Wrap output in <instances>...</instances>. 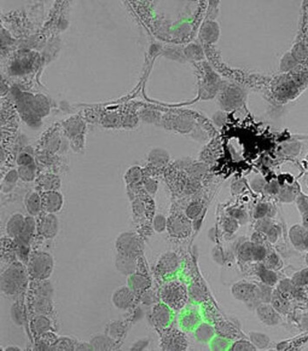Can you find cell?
Instances as JSON below:
<instances>
[{
  "mask_svg": "<svg viewBox=\"0 0 308 351\" xmlns=\"http://www.w3.org/2000/svg\"><path fill=\"white\" fill-rule=\"evenodd\" d=\"M26 270L22 263H14L1 275V292L9 297H13L20 293L26 286Z\"/></svg>",
  "mask_w": 308,
  "mask_h": 351,
  "instance_id": "1",
  "label": "cell"
},
{
  "mask_svg": "<svg viewBox=\"0 0 308 351\" xmlns=\"http://www.w3.org/2000/svg\"><path fill=\"white\" fill-rule=\"evenodd\" d=\"M28 272L36 280H46L53 270V258L50 254L37 251L30 255Z\"/></svg>",
  "mask_w": 308,
  "mask_h": 351,
  "instance_id": "2",
  "label": "cell"
},
{
  "mask_svg": "<svg viewBox=\"0 0 308 351\" xmlns=\"http://www.w3.org/2000/svg\"><path fill=\"white\" fill-rule=\"evenodd\" d=\"M161 302L172 310H181L184 307L188 298L187 290L179 282H170L161 288L160 291Z\"/></svg>",
  "mask_w": 308,
  "mask_h": 351,
  "instance_id": "3",
  "label": "cell"
},
{
  "mask_svg": "<svg viewBox=\"0 0 308 351\" xmlns=\"http://www.w3.org/2000/svg\"><path fill=\"white\" fill-rule=\"evenodd\" d=\"M232 294L237 300L250 304L255 302L261 304L260 301V288L255 284L248 282H239L232 287Z\"/></svg>",
  "mask_w": 308,
  "mask_h": 351,
  "instance_id": "4",
  "label": "cell"
},
{
  "mask_svg": "<svg viewBox=\"0 0 308 351\" xmlns=\"http://www.w3.org/2000/svg\"><path fill=\"white\" fill-rule=\"evenodd\" d=\"M161 346L163 351H185L188 344L181 331L169 330L161 339Z\"/></svg>",
  "mask_w": 308,
  "mask_h": 351,
  "instance_id": "5",
  "label": "cell"
},
{
  "mask_svg": "<svg viewBox=\"0 0 308 351\" xmlns=\"http://www.w3.org/2000/svg\"><path fill=\"white\" fill-rule=\"evenodd\" d=\"M117 249L120 253L136 257L140 250L138 236L131 232L121 234L117 240Z\"/></svg>",
  "mask_w": 308,
  "mask_h": 351,
  "instance_id": "6",
  "label": "cell"
},
{
  "mask_svg": "<svg viewBox=\"0 0 308 351\" xmlns=\"http://www.w3.org/2000/svg\"><path fill=\"white\" fill-rule=\"evenodd\" d=\"M135 300V292L129 286H122L117 289L112 294L111 301L115 307L126 311L131 308Z\"/></svg>",
  "mask_w": 308,
  "mask_h": 351,
  "instance_id": "7",
  "label": "cell"
},
{
  "mask_svg": "<svg viewBox=\"0 0 308 351\" xmlns=\"http://www.w3.org/2000/svg\"><path fill=\"white\" fill-rule=\"evenodd\" d=\"M171 318V309L163 303L157 304L153 308L151 318L154 325L159 329L167 328L170 324Z\"/></svg>",
  "mask_w": 308,
  "mask_h": 351,
  "instance_id": "8",
  "label": "cell"
},
{
  "mask_svg": "<svg viewBox=\"0 0 308 351\" xmlns=\"http://www.w3.org/2000/svg\"><path fill=\"white\" fill-rule=\"evenodd\" d=\"M38 231L45 238L51 239L58 232V219L52 213H47L43 216L38 225Z\"/></svg>",
  "mask_w": 308,
  "mask_h": 351,
  "instance_id": "9",
  "label": "cell"
},
{
  "mask_svg": "<svg viewBox=\"0 0 308 351\" xmlns=\"http://www.w3.org/2000/svg\"><path fill=\"white\" fill-rule=\"evenodd\" d=\"M256 314L261 323L268 326H274L280 322L278 311L268 303L259 304L256 308Z\"/></svg>",
  "mask_w": 308,
  "mask_h": 351,
  "instance_id": "10",
  "label": "cell"
},
{
  "mask_svg": "<svg viewBox=\"0 0 308 351\" xmlns=\"http://www.w3.org/2000/svg\"><path fill=\"white\" fill-rule=\"evenodd\" d=\"M63 206V197L55 191L44 193L42 197V208L47 213L57 212Z\"/></svg>",
  "mask_w": 308,
  "mask_h": 351,
  "instance_id": "11",
  "label": "cell"
},
{
  "mask_svg": "<svg viewBox=\"0 0 308 351\" xmlns=\"http://www.w3.org/2000/svg\"><path fill=\"white\" fill-rule=\"evenodd\" d=\"M239 255L243 260H261L266 256V250L260 245L245 243L240 248Z\"/></svg>",
  "mask_w": 308,
  "mask_h": 351,
  "instance_id": "12",
  "label": "cell"
},
{
  "mask_svg": "<svg viewBox=\"0 0 308 351\" xmlns=\"http://www.w3.org/2000/svg\"><path fill=\"white\" fill-rule=\"evenodd\" d=\"M133 256L118 252L116 257V267L118 271L125 276H131L136 270V259Z\"/></svg>",
  "mask_w": 308,
  "mask_h": 351,
  "instance_id": "13",
  "label": "cell"
},
{
  "mask_svg": "<svg viewBox=\"0 0 308 351\" xmlns=\"http://www.w3.org/2000/svg\"><path fill=\"white\" fill-rule=\"evenodd\" d=\"M35 230H36V222H35L33 217L32 216H26L24 229L22 230L21 233L16 238L17 246L30 248L29 244H30V240L33 236Z\"/></svg>",
  "mask_w": 308,
  "mask_h": 351,
  "instance_id": "14",
  "label": "cell"
},
{
  "mask_svg": "<svg viewBox=\"0 0 308 351\" xmlns=\"http://www.w3.org/2000/svg\"><path fill=\"white\" fill-rule=\"evenodd\" d=\"M201 318L200 314L195 310H188L181 314L180 318V325L186 331H194L199 324H201Z\"/></svg>",
  "mask_w": 308,
  "mask_h": 351,
  "instance_id": "15",
  "label": "cell"
},
{
  "mask_svg": "<svg viewBox=\"0 0 308 351\" xmlns=\"http://www.w3.org/2000/svg\"><path fill=\"white\" fill-rule=\"evenodd\" d=\"M24 223L25 217L19 213H16L10 216V219L8 220L6 223V232L8 236L12 238H17L24 229Z\"/></svg>",
  "mask_w": 308,
  "mask_h": 351,
  "instance_id": "16",
  "label": "cell"
},
{
  "mask_svg": "<svg viewBox=\"0 0 308 351\" xmlns=\"http://www.w3.org/2000/svg\"><path fill=\"white\" fill-rule=\"evenodd\" d=\"M215 334V329L207 323H201L194 330V338L201 343H209Z\"/></svg>",
  "mask_w": 308,
  "mask_h": 351,
  "instance_id": "17",
  "label": "cell"
},
{
  "mask_svg": "<svg viewBox=\"0 0 308 351\" xmlns=\"http://www.w3.org/2000/svg\"><path fill=\"white\" fill-rule=\"evenodd\" d=\"M52 298L35 296L32 302V309L37 315L48 316L52 311Z\"/></svg>",
  "mask_w": 308,
  "mask_h": 351,
  "instance_id": "18",
  "label": "cell"
},
{
  "mask_svg": "<svg viewBox=\"0 0 308 351\" xmlns=\"http://www.w3.org/2000/svg\"><path fill=\"white\" fill-rule=\"evenodd\" d=\"M30 327H31V331L33 332V334L38 338L41 335L44 334L47 331H50V328H51V323H50V319L47 318V316L37 315L32 319Z\"/></svg>",
  "mask_w": 308,
  "mask_h": 351,
  "instance_id": "19",
  "label": "cell"
},
{
  "mask_svg": "<svg viewBox=\"0 0 308 351\" xmlns=\"http://www.w3.org/2000/svg\"><path fill=\"white\" fill-rule=\"evenodd\" d=\"M128 286L136 292H144L151 286V281L148 277L139 274H132L129 277Z\"/></svg>",
  "mask_w": 308,
  "mask_h": 351,
  "instance_id": "20",
  "label": "cell"
},
{
  "mask_svg": "<svg viewBox=\"0 0 308 351\" xmlns=\"http://www.w3.org/2000/svg\"><path fill=\"white\" fill-rule=\"evenodd\" d=\"M178 267V260L176 256L173 253H167L161 257L158 264V270L161 275L173 273Z\"/></svg>",
  "mask_w": 308,
  "mask_h": 351,
  "instance_id": "21",
  "label": "cell"
},
{
  "mask_svg": "<svg viewBox=\"0 0 308 351\" xmlns=\"http://www.w3.org/2000/svg\"><path fill=\"white\" fill-rule=\"evenodd\" d=\"M215 332L218 336H221L222 338H227L229 340H233L237 338L238 331L237 328L235 327L234 324L227 321L218 322L215 324Z\"/></svg>",
  "mask_w": 308,
  "mask_h": 351,
  "instance_id": "22",
  "label": "cell"
},
{
  "mask_svg": "<svg viewBox=\"0 0 308 351\" xmlns=\"http://www.w3.org/2000/svg\"><path fill=\"white\" fill-rule=\"evenodd\" d=\"M91 345L94 351H110L114 345V340L108 335L98 334L91 338Z\"/></svg>",
  "mask_w": 308,
  "mask_h": 351,
  "instance_id": "23",
  "label": "cell"
},
{
  "mask_svg": "<svg viewBox=\"0 0 308 351\" xmlns=\"http://www.w3.org/2000/svg\"><path fill=\"white\" fill-rule=\"evenodd\" d=\"M56 335L47 331L37 338V344L34 347L35 351H51V347L57 340Z\"/></svg>",
  "mask_w": 308,
  "mask_h": 351,
  "instance_id": "24",
  "label": "cell"
},
{
  "mask_svg": "<svg viewBox=\"0 0 308 351\" xmlns=\"http://www.w3.org/2000/svg\"><path fill=\"white\" fill-rule=\"evenodd\" d=\"M25 206L28 213L30 216H37L42 209V199L36 193H31L27 196Z\"/></svg>",
  "mask_w": 308,
  "mask_h": 351,
  "instance_id": "25",
  "label": "cell"
},
{
  "mask_svg": "<svg viewBox=\"0 0 308 351\" xmlns=\"http://www.w3.org/2000/svg\"><path fill=\"white\" fill-rule=\"evenodd\" d=\"M271 303L272 306L275 308L279 313L284 314L288 311V301L279 291L273 292Z\"/></svg>",
  "mask_w": 308,
  "mask_h": 351,
  "instance_id": "26",
  "label": "cell"
},
{
  "mask_svg": "<svg viewBox=\"0 0 308 351\" xmlns=\"http://www.w3.org/2000/svg\"><path fill=\"white\" fill-rule=\"evenodd\" d=\"M34 294H35V296L53 298V286H52V284H50V281H48L47 279L39 281V283L35 288Z\"/></svg>",
  "mask_w": 308,
  "mask_h": 351,
  "instance_id": "27",
  "label": "cell"
},
{
  "mask_svg": "<svg viewBox=\"0 0 308 351\" xmlns=\"http://www.w3.org/2000/svg\"><path fill=\"white\" fill-rule=\"evenodd\" d=\"M249 338L252 344L255 345L256 349H266L269 345L270 339L268 335L261 333V332H250Z\"/></svg>",
  "mask_w": 308,
  "mask_h": 351,
  "instance_id": "28",
  "label": "cell"
},
{
  "mask_svg": "<svg viewBox=\"0 0 308 351\" xmlns=\"http://www.w3.org/2000/svg\"><path fill=\"white\" fill-rule=\"evenodd\" d=\"M76 343L67 337L57 338V341L51 347V351H75Z\"/></svg>",
  "mask_w": 308,
  "mask_h": 351,
  "instance_id": "29",
  "label": "cell"
},
{
  "mask_svg": "<svg viewBox=\"0 0 308 351\" xmlns=\"http://www.w3.org/2000/svg\"><path fill=\"white\" fill-rule=\"evenodd\" d=\"M231 340L222 338L221 336H214L210 343V349L212 351H229L231 347Z\"/></svg>",
  "mask_w": 308,
  "mask_h": 351,
  "instance_id": "30",
  "label": "cell"
},
{
  "mask_svg": "<svg viewBox=\"0 0 308 351\" xmlns=\"http://www.w3.org/2000/svg\"><path fill=\"white\" fill-rule=\"evenodd\" d=\"M10 318L15 325H17L18 327L24 325V313H23V310H22V306L20 304L18 303L12 304V306L10 308Z\"/></svg>",
  "mask_w": 308,
  "mask_h": 351,
  "instance_id": "31",
  "label": "cell"
},
{
  "mask_svg": "<svg viewBox=\"0 0 308 351\" xmlns=\"http://www.w3.org/2000/svg\"><path fill=\"white\" fill-rule=\"evenodd\" d=\"M188 296L190 297L192 300L200 303L203 302L207 297V294L205 292L204 289L202 287H200L199 285H192L188 289Z\"/></svg>",
  "mask_w": 308,
  "mask_h": 351,
  "instance_id": "32",
  "label": "cell"
},
{
  "mask_svg": "<svg viewBox=\"0 0 308 351\" xmlns=\"http://www.w3.org/2000/svg\"><path fill=\"white\" fill-rule=\"evenodd\" d=\"M124 324L121 322L115 321L112 322L110 326H109V331H108V336H110L113 340L120 338L124 333Z\"/></svg>",
  "mask_w": 308,
  "mask_h": 351,
  "instance_id": "33",
  "label": "cell"
},
{
  "mask_svg": "<svg viewBox=\"0 0 308 351\" xmlns=\"http://www.w3.org/2000/svg\"><path fill=\"white\" fill-rule=\"evenodd\" d=\"M255 345L252 344L251 341L241 339L239 341L235 342L234 345H231L229 351H256Z\"/></svg>",
  "mask_w": 308,
  "mask_h": 351,
  "instance_id": "34",
  "label": "cell"
},
{
  "mask_svg": "<svg viewBox=\"0 0 308 351\" xmlns=\"http://www.w3.org/2000/svg\"><path fill=\"white\" fill-rule=\"evenodd\" d=\"M188 228V223L181 219H175L172 221L170 223V230L172 233L175 236H178L180 234L184 233Z\"/></svg>",
  "mask_w": 308,
  "mask_h": 351,
  "instance_id": "35",
  "label": "cell"
},
{
  "mask_svg": "<svg viewBox=\"0 0 308 351\" xmlns=\"http://www.w3.org/2000/svg\"><path fill=\"white\" fill-rule=\"evenodd\" d=\"M259 276L261 281L263 282V284L268 286H273L277 282V276L271 270H262L259 274Z\"/></svg>",
  "mask_w": 308,
  "mask_h": 351,
  "instance_id": "36",
  "label": "cell"
},
{
  "mask_svg": "<svg viewBox=\"0 0 308 351\" xmlns=\"http://www.w3.org/2000/svg\"><path fill=\"white\" fill-rule=\"evenodd\" d=\"M260 288V293H259V296H260V301H261V304L262 303H269L271 302L272 295H273V291H272V289L270 286L268 285H261Z\"/></svg>",
  "mask_w": 308,
  "mask_h": 351,
  "instance_id": "37",
  "label": "cell"
},
{
  "mask_svg": "<svg viewBox=\"0 0 308 351\" xmlns=\"http://www.w3.org/2000/svg\"><path fill=\"white\" fill-rule=\"evenodd\" d=\"M293 284L298 286L308 285V270H303L294 277Z\"/></svg>",
  "mask_w": 308,
  "mask_h": 351,
  "instance_id": "38",
  "label": "cell"
},
{
  "mask_svg": "<svg viewBox=\"0 0 308 351\" xmlns=\"http://www.w3.org/2000/svg\"><path fill=\"white\" fill-rule=\"evenodd\" d=\"M141 301L145 305H151L156 303V297L154 296V292L151 291H145L142 295Z\"/></svg>",
  "mask_w": 308,
  "mask_h": 351,
  "instance_id": "39",
  "label": "cell"
},
{
  "mask_svg": "<svg viewBox=\"0 0 308 351\" xmlns=\"http://www.w3.org/2000/svg\"><path fill=\"white\" fill-rule=\"evenodd\" d=\"M294 287H295V284H292L290 281L284 280L279 284L278 291L282 295L290 294L294 290Z\"/></svg>",
  "mask_w": 308,
  "mask_h": 351,
  "instance_id": "40",
  "label": "cell"
},
{
  "mask_svg": "<svg viewBox=\"0 0 308 351\" xmlns=\"http://www.w3.org/2000/svg\"><path fill=\"white\" fill-rule=\"evenodd\" d=\"M201 206L197 204V203H194V204H191V205L188 206L186 212H187V216L189 218H195V217H197L199 216V214L201 213Z\"/></svg>",
  "mask_w": 308,
  "mask_h": 351,
  "instance_id": "41",
  "label": "cell"
},
{
  "mask_svg": "<svg viewBox=\"0 0 308 351\" xmlns=\"http://www.w3.org/2000/svg\"><path fill=\"white\" fill-rule=\"evenodd\" d=\"M154 230L158 232H161L164 230L165 227H166V220H165L164 216H161V215L156 216L154 220Z\"/></svg>",
  "mask_w": 308,
  "mask_h": 351,
  "instance_id": "42",
  "label": "cell"
},
{
  "mask_svg": "<svg viewBox=\"0 0 308 351\" xmlns=\"http://www.w3.org/2000/svg\"><path fill=\"white\" fill-rule=\"evenodd\" d=\"M149 344L150 343H149V340H147V339L138 340V342H136L134 345L131 346L130 351H144V349L147 348Z\"/></svg>",
  "mask_w": 308,
  "mask_h": 351,
  "instance_id": "43",
  "label": "cell"
},
{
  "mask_svg": "<svg viewBox=\"0 0 308 351\" xmlns=\"http://www.w3.org/2000/svg\"><path fill=\"white\" fill-rule=\"evenodd\" d=\"M75 351H94L93 346L91 345V343H85V342H77Z\"/></svg>",
  "mask_w": 308,
  "mask_h": 351,
  "instance_id": "44",
  "label": "cell"
},
{
  "mask_svg": "<svg viewBox=\"0 0 308 351\" xmlns=\"http://www.w3.org/2000/svg\"><path fill=\"white\" fill-rule=\"evenodd\" d=\"M224 228L228 232H233L237 228V223L234 219H227L224 223Z\"/></svg>",
  "mask_w": 308,
  "mask_h": 351,
  "instance_id": "45",
  "label": "cell"
},
{
  "mask_svg": "<svg viewBox=\"0 0 308 351\" xmlns=\"http://www.w3.org/2000/svg\"><path fill=\"white\" fill-rule=\"evenodd\" d=\"M267 212H268V206L261 204V205H259L255 210V216L257 218H261L262 216H264Z\"/></svg>",
  "mask_w": 308,
  "mask_h": 351,
  "instance_id": "46",
  "label": "cell"
},
{
  "mask_svg": "<svg viewBox=\"0 0 308 351\" xmlns=\"http://www.w3.org/2000/svg\"><path fill=\"white\" fill-rule=\"evenodd\" d=\"M278 261V257H276L275 255H273V256L270 257V259L268 260V264L270 265V267H274L277 264Z\"/></svg>",
  "mask_w": 308,
  "mask_h": 351,
  "instance_id": "47",
  "label": "cell"
},
{
  "mask_svg": "<svg viewBox=\"0 0 308 351\" xmlns=\"http://www.w3.org/2000/svg\"><path fill=\"white\" fill-rule=\"evenodd\" d=\"M4 351H22V349L19 348L18 346H15V345H10V346H7L6 348L3 349Z\"/></svg>",
  "mask_w": 308,
  "mask_h": 351,
  "instance_id": "48",
  "label": "cell"
},
{
  "mask_svg": "<svg viewBox=\"0 0 308 351\" xmlns=\"http://www.w3.org/2000/svg\"><path fill=\"white\" fill-rule=\"evenodd\" d=\"M302 326L305 328L306 330H308V314L306 315L302 319Z\"/></svg>",
  "mask_w": 308,
  "mask_h": 351,
  "instance_id": "49",
  "label": "cell"
}]
</instances>
